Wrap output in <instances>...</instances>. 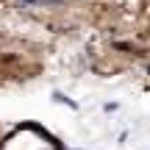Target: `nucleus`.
<instances>
[{"instance_id": "obj_1", "label": "nucleus", "mask_w": 150, "mask_h": 150, "mask_svg": "<svg viewBox=\"0 0 150 150\" xmlns=\"http://www.w3.org/2000/svg\"><path fill=\"white\" fill-rule=\"evenodd\" d=\"M0 150H56V145L36 128H20L0 145Z\"/></svg>"}]
</instances>
